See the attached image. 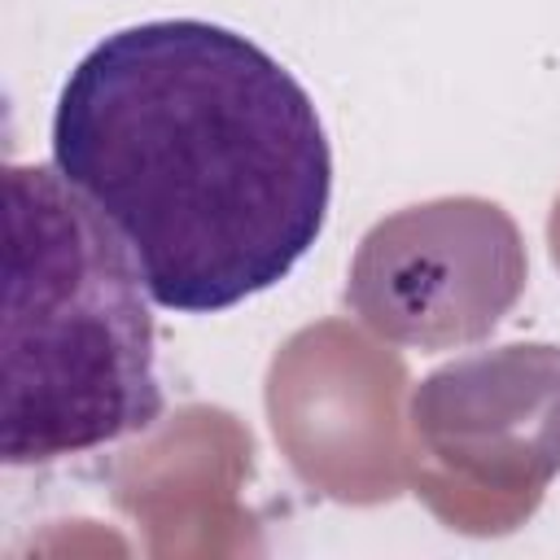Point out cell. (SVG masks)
<instances>
[{"mask_svg": "<svg viewBox=\"0 0 560 560\" xmlns=\"http://www.w3.org/2000/svg\"><path fill=\"white\" fill-rule=\"evenodd\" d=\"M52 166L175 315L276 289L332 201L311 92L262 44L206 18L136 22L88 48L57 92Z\"/></svg>", "mask_w": 560, "mask_h": 560, "instance_id": "6da1fadb", "label": "cell"}, {"mask_svg": "<svg viewBox=\"0 0 560 560\" xmlns=\"http://www.w3.org/2000/svg\"><path fill=\"white\" fill-rule=\"evenodd\" d=\"M4 192V464H52L144 433L166 394L153 298L127 245L57 166L13 162Z\"/></svg>", "mask_w": 560, "mask_h": 560, "instance_id": "7a4b0ae2", "label": "cell"}, {"mask_svg": "<svg viewBox=\"0 0 560 560\" xmlns=\"http://www.w3.org/2000/svg\"><path fill=\"white\" fill-rule=\"evenodd\" d=\"M529 280L525 236L490 197H433L376 219L346 271L368 332L411 350L486 341Z\"/></svg>", "mask_w": 560, "mask_h": 560, "instance_id": "3957f363", "label": "cell"}, {"mask_svg": "<svg viewBox=\"0 0 560 560\" xmlns=\"http://www.w3.org/2000/svg\"><path fill=\"white\" fill-rule=\"evenodd\" d=\"M411 433L486 490H542L560 472V346L508 341L433 368L407 402Z\"/></svg>", "mask_w": 560, "mask_h": 560, "instance_id": "277c9868", "label": "cell"}]
</instances>
